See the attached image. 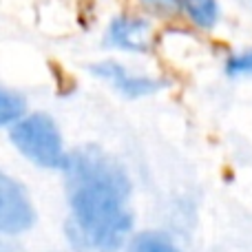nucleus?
Listing matches in <instances>:
<instances>
[{"label": "nucleus", "instance_id": "f257e3e1", "mask_svg": "<svg viewBox=\"0 0 252 252\" xmlns=\"http://www.w3.org/2000/svg\"><path fill=\"white\" fill-rule=\"evenodd\" d=\"M64 170L71 241L82 250L115 252L133 226L130 182L122 166L100 148L84 146L66 155Z\"/></svg>", "mask_w": 252, "mask_h": 252}, {"label": "nucleus", "instance_id": "f03ea898", "mask_svg": "<svg viewBox=\"0 0 252 252\" xmlns=\"http://www.w3.org/2000/svg\"><path fill=\"white\" fill-rule=\"evenodd\" d=\"M16 148L42 168H64L66 153L56 122L44 113H33L13 124L9 133Z\"/></svg>", "mask_w": 252, "mask_h": 252}, {"label": "nucleus", "instance_id": "7ed1b4c3", "mask_svg": "<svg viewBox=\"0 0 252 252\" xmlns=\"http://www.w3.org/2000/svg\"><path fill=\"white\" fill-rule=\"evenodd\" d=\"M33 219L35 213L27 192L20 188V184L0 170V232H22L31 228Z\"/></svg>", "mask_w": 252, "mask_h": 252}, {"label": "nucleus", "instance_id": "20e7f679", "mask_svg": "<svg viewBox=\"0 0 252 252\" xmlns=\"http://www.w3.org/2000/svg\"><path fill=\"white\" fill-rule=\"evenodd\" d=\"M104 40L109 47L144 53L153 47V25L142 16H118L106 27Z\"/></svg>", "mask_w": 252, "mask_h": 252}, {"label": "nucleus", "instance_id": "39448f33", "mask_svg": "<svg viewBox=\"0 0 252 252\" xmlns=\"http://www.w3.org/2000/svg\"><path fill=\"white\" fill-rule=\"evenodd\" d=\"M91 71L100 80L113 84V87L118 89L122 95H126V97L151 95V93H155L157 89L161 87V82H157V80L148 78V75H135V73H130L126 66L118 64V62H113V60L100 62V64H95Z\"/></svg>", "mask_w": 252, "mask_h": 252}, {"label": "nucleus", "instance_id": "423d86ee", "mask_svg": "<svg viewBox=\"0 0 252 252\" xmlns=\"http://www.w3.org/2000/svg\"><path fill=\"white\" fill-rule=\"evenodd\" d=\"M182 13L199 29H213L221 18V7L217 0H182Z\"/></svg>", "mask_w": 252, "mask_h": 252}, {"label": "nucleus", "instance_id": "0eeeda50", "mask_svg": "<svg viewBox=\"0 0 252 252\" xmlns=\"http://www.w3.org/2000/svg\"><path fill=\"white\" fill-rule=\"evenodd\" d=\"M128 252H177V248L168 237L159 235V232H144L130 241Z\"/></svg>", "mask_w": 252, "mask_h": 252}, {"label": "nucleus", "instance_id": "6e6552de", "mask_svg": "<svg viewBox=\"0 0 252 252\" xmlns=\"http://www.w3.org/2000/svg\"><path fill=\"white\" fill-rule=\"evenodd\" d=\"M22 113H25V100L7 89H0V126L20 120Z\"/></svg>", "mask_w": 252, "mask_h": 252}, {"label": "nucleus", "instance_id": "1a4fd4ad", "mask_svg": "<svg viewBox=\"0 0 252 252\" xmlns=\"http://www.w3.org/2000/svg\"><path fill=\"white\" fill-rule=\"evenodd\" d=\"M139 7L146 9L153 16L161 18H173L182 13V0H137Z\"/></svg>", "mask_w": 252, "mask_h": 252}, {"label": "nucleus", "instance_id": "9d476101", "mask_svg": "<svg viewBox=\"0 0 252 252\" xmlns=\"http://www.w3.org/2000/svg\"><path fill=\"white\" fill-rule=\"evenodd\" d=\"M228 75H252V49L244 53H237L226 62Z\"/></svg>", "mask_w": 252, "mask_h": 252}, {"label": "nucleus", "instance_id": "9b49d317", "mask_svg": "<svg viewBox=\"0 0 252 252\" xmlns=\"http://www.w3.org/2000/svg\"><path fill=\"white\" fill-rule=\"evenodd\" d=\"M0 252H20V248H16L13 244H9V241H2V239H0Z\"/></svg>", "mask_w": 252, "mask_h": 252}, {"label": "nucleus", "instance_id": "f8f14e48", "mask_svg": "<svg viewBox=\"0 0 252 252\" xmlns=\"http://www.w3.org/2000/svg\"><path fill=\"white\" fill-rule=\"evenodd\" d=\"M246 2H248V7H250V11H252V0H246Z\"/></svg>", "mask_w": 252, "mask_h": 252}]
</instances>
